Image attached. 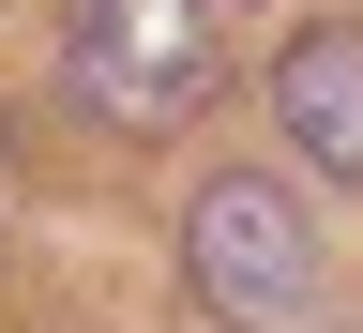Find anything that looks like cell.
I'll use <instances>...</instances> for the list:
<instances>
[{"instance_id":"6da1fadb","label":"cell","mask_w":363,"mask_h":333,"mask_svg":"<svg viewBox=\"0 0 363 333\" xmlns=\"http://www.w3.org/2000/svg\"><path fill=\"white\" fill-rule=\"evenodd\" d=\"M212 76H227L212 0H61V91H76L106 136H167V121H197Z\"/></svg>"},{"instance_id":"7a4b0ae2","label":"cell","mask_w":363,"mask_h":333,"mask_svg":"<svg viewBox=\"0 0 363 333\" xmlns=\"http://www.w3.org/2000/svg\"><path fill=\"white\" fill-rule=\"evenodd\" d=\"M182 273H197L212 318H303L318 303V227L288 212V182L227 167V182H197V212H182Z\"/></svg>"},{"instance_id":"3957f363","label":"cell","mask_w":363,"mask_h":333,"mask_svg":"<svg viewBox=\"0 0 363 333\" xmlns=\"http://www.w3.org/2000/svg\"><path fill=\"white\" fill-rule=\"evenodd\" d=\"M272 121H288V152H303L318 182H363V16L288 31V61H272Z\"/></svg>"}]
</instances>
